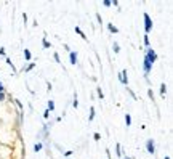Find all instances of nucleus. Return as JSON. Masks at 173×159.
<instances>
[{
    "mask_svg": "<svg viewBox=\"0 0 173 159\" xmlns=\"http://www.w3.org/2000/svg\"><path fill=\"white\" fill-rule=\"evenodd\" d=\"M144 58L154 66V63L157 61V53H155V50H152V47H148L146 50H144Z\"/></svg>",
    "mask_w": 173,
    "mask_h": 159,
    "instance_id": "f257e3e1",
    "label": "nucleus"
},
{
    "mask_svg": "<svg viewBox=\"0 0 173 159\" xmlns=\"http://www.w3.org/2000/svg\"><path fill=\"white\" fill-rule=\"evenodd\" d=\"M143 19H144V34L149 36V32L152 31V19H151L149 13H143Z\"/></svg>",
    "mask_w": 173,
    "mask_h": 159,
    "instance_id": "f03ea898",
    "label": "nucleus"
},
{
    "mask_svg": "<svg viewBox=\"0 0 173 159\" xmlns=\"http://www.w3.org/2000/svg\"><path fill=\"white\" fill-rule=\"evenodd\" d=\"M146 151L149 153L151 156H154V154H155V143H154V140H152V138L146 140Z\"/></svg>",
    "mask_w": 173,
    "mask_h": 159,
    "instance_id": "7ed1b4c3",
    "label": "nucleus"
},
{
    "mask_svg": "<svg viewBox=\"0 0 173 159\" xmlns=\"http://www.w3.org/2000/svg\"><path fill=\"white\" fill-rule=\"evenodd\" d=\"M119 82L122 85H125V87H128V74H127V69L120 71L119 72Z\"/></svg>",
    "mask_w": 173,
    "mask_h": 159,
    "instance_id": "20e7f679",
    "label": "nucleus"
},
{
    "mask_svg": "<svg viewBox=\"0 0 173 159\" xmlns=\"http://www.w3.org/2000/svg\"><path fill=\"white\" fill-rule=\"evenodd\" d=\"M69 61H71V64H77L79 63V60H77V53L75 52H69Z\"/></svg>",
    "mask_w": 173,
    "mask_h": 159,
    "instance_id": "39448f33",
    "label": "nucleus"
},
{
    "mask_svg": "<svg viewBox=\"0 0 173 159\" xmlns=\"http://www.w3.org/2000/svg\"><path fill=\"white\" fill-rule=\"evenodd\" d=\"M34 67H35V63H29L27 66H23V71H24V72H29V71L34 69Z\"/></svg>",
    "mask_w": 173,
    "mask_h": 159,
    "instance_id": "423d86ee",
    "label": "nucleus"
},
{
    "mask_svg": "<svg viewBox=\"0 0 173 159\" xmlns=\"http://www.w3.org/2000/svg\"><path fill=\"white\" fill-rule=\"evenodd\" d=\"M108 31H109L111 34H117V32H119V29H117V27H115L114 24H111V22L108 24Z\"/></svg>",
    "mask_w": 173,
    "mask_h": 159,
    "instance_id": "0eeeda50",
    "label": "nucleus"
},
{
    "mask_svg": "<svg viewBox=\"0 0 173 159\" xmlns=\"http://www.w3.org/2000/svg\"><path fill=\"white\" fill-rule=\"evenodd\" d=\"M75 32H77V34H79V36H80V37L83 39V40H87V36H85V32H83V31L80 29V27H79V26H75Z\"/></svg>",
    "mask_w": 173,
    "mask_h": 159,
    "instance_id": "6e6552de",
    "label": "nucleus"
},
{
    "mask_svg": "<svg viewBox=\"0 0 173 159\" xmlns=\"http://www.w3.org/2000/svg\"><path fill=\"white\" fill-rule=\"evenodd\" d=\"M23 122H24V114L23 111H18V126H23Z\"/></svg>",
    "mask_w": 173,
    "mask_h": 159,
    "instance_id": "1a4fd4ad",
    "label": "nucleus"
},
{
    "mask_svg": "<svg viewBox=\"0 0 173 159\" xmlns=\"http://www.w3.org/2000/svg\"><path fill=\"white\" fill-rule=\"evenodd\" d=\"M24 58H26V61H31V60H32V53H31V50L24 48Z\"/></svg>",
    "mask_w": 173,
    "mask_h": 159,
    "instance_id": "9d476101",
    "label": "nucleus"
},
{
    "mask_svg": "<svg viewBox=\"0 0 173 159\" xmlns=\"http://www.w3.org/2000/svg\"><path fill=\"white\" fill-rule=\"evenodd\" d=\"M42 148H43V143H42V141H37V143L34 145V151H35V153L42 151Z\"/></svg>",
    "mask_w": 173,
    "mask_h": 159,
    "instance_id": "9b49d317",
    "label": "nucleus"
},
{
    "mask_svg": "<svg viewBox=\"0 0 173 159\" xmlns=\"http://www.w3.org/2000/svg\"><path fill=\"white\" fill-rule=\"evenodd\" d=\"M5 61H7V64H8V66L12 67V69H13V72H15V74H18V69H16V67H15V64L12 63V60H10V58H7Z\"/></svg>",
    "mask_w": 173,
    "mask_h": 159,
    "instance_id": "f8f14e48",
    "label": "nucleus"
},
{
    "mask_svg": "<svg viewBox=\"0 0 173 159\" xmlns=\"http://www.w3.org/2000/svg\"><path fill=\"white\" fill-rule=\"evenodd\" d=\"M165 93H167V85L165 84H160V96H162V98L165 96Z\"/></svg>",
    "mask_w": 173,
    "mask_h": 159,
    "instance_id": "ddd939ff",
    "label": "nucleus"
},
{
    "mask_svg": "<svg viewBox=\"0 0 173 159\" xmlns=\"http://www.w3.org/2000/svg\"><path fill=\"white\" fill-rule=\"evenodd\" d=\"M47 109H48L50 112H52V111H55V101H52V100L48 101V103H47Z\"/></svg>",
    "mask_w": 173,
    "mask_h": 159,
    "instance_id": "4468645a",
    "label": "nucleus"
},
{
    "mask_svg": "<svg viewBox=\"0 0 173 159\" xmlns=\"http://www.w3.org/2000/svg\"><path fill=\"white\" fill-rule=\"evenodd\" d=\"M72 106H74L75 109L79 108V98H77V93H74V100H72Z\"/></svg>",
    "mask_w": 173,
    "mask_h": 159,
    "instance_id": "2eb2a0df",
    "label": "nucleus"
},
{
    "mask_svg": "<svg viewBox=\"0 0 173 159\" xmlns=\"http://www.w3.org/2000/svg\"><path fill=\"white\" fill-rule=\"evenodd\" d=\"M125 126H127V127L131 126V116H130V114H125Z\"/></svg>",
    "mask_w": 173,
    "mask_h": 159,
    "instance_id": "dca6fc26",
    "label": "nucleus"
},
{
    "mask_svg": "<svg viewBox=\"0 0 173 159\" xmlns=\"http://www.w3.org/2000/svg\"><path fill=\"white\" fill-rule=\"evenodd\" d=\"M42 47H43V48H50V47H52V43H50L47 39L43 37V40H42Z\"/></svg>",
    "mask_w": 173,
    "mask_h": 159,
    "instance_id": "f3484780",
    "label": "nucleus"
},
{
    "mask_svg": "<svg viewBox=\"0 0 173 159\" xmlns=\"http://www.w3.org/2000/svg\"><path fill=\"white\" fill-rule=\"evenodd\" d=\"M143 42H144V45H146V48H148L149 45H151V42H149V36H146V34H144V36H143Z\"/></svg>",
    "mask_w": 173,
    "mask_h": 159,
    "instance_id": "a211bd4d",
    "label": "nucleus"
},
{
    "mask_svg": "<svg viewBox=\"0 0 173 159\" xmlns=\"http://www.w3.org/2000/svg\"><path fill=\"white\" fill-rule=\"evenodd\" d=\"M13 101H15V103H16V106H18V109H19V111H23V109H24V105L21 103L19 100H13Z\"/></svg>",
    "mask_w": 173,
    "mask_h": 159,
    "instance_id": "6ab92c4d",
    "label": "nucleus"
},
{
    "mask_svg": "<svg viewBox=\"0 0 173 159\" xmlns=\"http://www.w3.org/2000/svg\"><path fill=\"white\" fill-rule=\"evenodd\" d=\"M93 119H95V108L91 106V108H90V116H88V121H90V122H91V121H93Z\"/></svg>",
    "mask_w": 173,
    "mask_h": 159,
    "instance_id": "aec40b11",
    "label": "nucleus"
},
{
    "mask_svg": "<svg viewBox=\"0 0 173 159\" xmlns=\"http://www.w3.org/2000/svg\"><path fill=\"white\" fill-rule=\"evenodd\" d=\"M112 50H114V53H119L120 52V47H119V43H117V42L112 43Z\"/></svg>",
    "mask_w": 173,
    "mask_h": 159,
    "instance_id": "412c9836",
    "label": "nucleus"
},
{
    "mask_svg": "<svg viewBox=\"0 0 173 159\" xmlns=\"http://www.w3.org/2000/svg\"><path fill=\"white\" fill-rule=\"evenodd\" d=\"M115 154H117V156H122V148H120L119 143L115 145Z\"/></svg>",
    "mask_w": 173,
    "mask_h": 159,
    "instance_id": "4be33fe9",
    "label": "nucleus"
},
{
    "mask_svg": "<svg viewBox=\"0 0 173 159\" xmlns=\"http://www.w3.org/2000/svg\"><path fill=\"white\" fill-rule=\"evenodd\" d=\"M96 93H98V96H99V98H101V100L104 98V93H103V90H101V87H98V88H96Z\"/></svg>",
    "mask_w": 173,
    "mask_h": 159,
    "instance_id": "5701e85b",
    "label": "nucleus"
},
{
    "mask_svg": "<svg viewBox=\"0 0 173 159\" xmlns=\"http://www.w3.org/2000/svg\"><path fill=\"white\" fill-rule=\"evenodd\" d=\"M53 58H55V61H56L58 64H61V58H59V55H58V53H53Z\"/></svg>",
    "mask_w": 173,
    "mask_h": 159,
    "instance_id": "b1692460",
    "label": "nucleus"
},
{
    "mask_svg": "<svg viewBox=\"0 0 173 159\" xmlns=\"http://www.w3.org/2000/svg\"><path fill=\"white\" fill-rule=\"evenodd\" d=\"M127 92H128V93L131 95V98H133V100H136V95H135V92H133L131 88H128V87H127Z\"/></svg>",
    "mask_w": 173,
    "mask_h": 159,
    "instance_id": "393cba45",
    "label": "nucleus"
},
{
    "mask_svg": "<svg viewBox=\"0 0 173 159\" xmlns=\"http://www.w3.org/2000/svg\"><path fill=\"white\" fill-rule=\"evenodd\" d=\"M5 100H7V93L0 92V103H2V101H5Z\"/></svg>",
    "mask_w": 173,
    "mask_h": 159,
    "instance_id": "a878e982",
    "label": "nucleus"
},
{
    "mask_svg": "<svg viewBox=\"0 0 173 159\" xmlns=\"http://www.w3.org/2000/svg\"><path fill=\"white\" fill-rule=\"evenodd\" d=\"M48 117H50V111L45 109V111H43V119H45V121H48Z\"/></svg>",
    "mask_w": 173,
    "mask_h": 159,
    "instance_id": "bb28decb",
    "label": "nucleus"
},
{
    "mask_svg": "<svg viewBox=\"0 0 173 159\" xmlns=\"http://www.w3.org/2000/svg\"><path fill=\"white\" fill-rule=\"evenodd\" d=\"M148 95H149V98H151V100H154V92H152V88H149V90H148Z\"/></svg>",
    "mask_w": 173,
    "mask_h": 159,
    "instance_id": "cd10ccee",
    "label": "nucleus"
},
{
    "mask_svg": "<svg viewBox=\"0 0 173 159\" xmlns=\"http://www.w3.org/2000/svg\"><path fill=\"white\" fill-rule=\"evenodd\" d=\"M96 19H98V22H99V26L103 24V18H101V15L99 13H96Z\"/></svg>",
    "mask_w": 173,
    "mask_h": 159,
    "instance_id": "c85d7f7f",
    "label": "nucleus"
},
{
    "mask_svg": "<svg viewBox=\"0 0 173 159\" xmlns=\"http://www.w3.org/2000/svg\"><path fill=\"white\" fill-rule=\"evenodd\" d=\"M72 153H74V151H71V150H69V151H66V153H64V157H71V156H72Z\"/></svg>",
    "mask_w": 173,
    "mask_h": 159,
    "instance_id": "c756f323",
    "label": "nucleus"
},
{
    "mask_svg": "<svg viewBox=\"0 0 173 159\" xmlns=\"http://www.w3.org/2000/svg\"><path fill=\"white\" fill-rule=\"evenodd\" d=\"M93 138H95V140H99V138H101V135H99L98 132H95V133H93Z\"/></svg>",
    "mask_w": 173,
    "mask_h": 159,
    "instance_id": "7c9ffc66",
    "label": "nucleus"
},
{
    "mask_svg": "<svg viewBox=\"0 0 173 159\" xmlns=\"http://www.w3.org/2000/svg\"><path fill=\"white\" fill-rule=\"evenodd\" d=\"M103 5H104V7H111V2H109V0H104Z\"/></svg>",
    "mask_w": 173,
    "mask_h": 159,
    "instance_id": "2f4dec72",
    "label": "nucleus"
},
{
    "mask_svg": "<svg viewBox=\"0 0 173 159\" xmlns=\"http://www.w3.org/2000/svg\"><path fill=\"white\" fill-rule=\"evenodd\" d=\"M5 55V47H0V56Z\"/></svg>",
    "mask_w": 173,
    "mask_h": 159,
    "instance_id": "473e14b6",
    "label": "nucleus"
},
{
    "mask_svg": "<svg viewBox=\"0 0 173 159\" xmlns=\"http://www.w3.org/2000/svg\"><path fill=\"white\" fill-rule=\"evenodd\" d=\"M64 50H66V52H72V50L69 48V45H68V43H64Z\"/></svg>",
    "mask_w": 173,
    "mask_h": 159,
    "instance_id": "72a5a7b5",
    "label": "nucleus"
},
{
    "mask_svg": "<svg viewBox=\"0 0 173 159\" xmlns=\"http://www.w3.org/2000/svg\"><path fill=\"white\" fill-rule=\"evenodd\" d=\"M47 87H48V88H47V90H48V92H52V88H53V85H52V84H50V82H48V84H47Z\"/></svg>",
    "mask_w": 173,
    "mask_h": 159,
    "instance_id": "f704fd0d",
    "label": "nucleus"
},
{
    "mask_svg": "<svg viewBox=\"0 0 173 159\" xmlns=\"http://www.w3.org/2000/svg\"><path fill=\"white\" fill-rule=\"evenodd\" d=\"M0 92H3V93H5V87H3V84H2V82H0Z\"/></svg>",
    "mask_w": 173,
    "mask_h": 159,
    "instance_id": "c9c22d12",
    "label": "nucleus"
},
{
    "mask_svg": "<svg viewBox=\"0 0 173 159\" xmlns=\"http://www.w3.org/2000/svg\"><path fill=\"white\" fill-rule=\"evenodd\" d=\"M23 19H24V24H26V22H27V15L26 13H23Z\"/></svg>",
    "mask_w": 173,
    "mask_h": 159,
    "instance_id": "e433bc0d",
    "label": "nucleus"
},
{
    "mask_svg": "<svg viewBox=\"0 0 173 159\" xmlns=\"http://www.w3.org/2000/svg\"><path fill=\"white\" fill-rule=\"evenodd\" d=\"M0 159H3V153H2V146H0Z\"/></svg>",
    "mask_w": 173,
    "mask_h": 159,
    "instance_id": "4c0bfd02",
    "label": "nucleus"
},
{
    "mask_svg": "<svg viewBox=\"0 0 173 159\" xmlns=\"http://www.w3.org/2000/svg\"><path fill=\"white\" fill-rule=\"evenodd\" d=\"M164 159H171L170 156H164Z\"/></svg>",
    "mask_w": 173,
    "mask_h": 159,
    "instance_id": "58836bf2",
    "label": "nucleus"
},
{
    "mask_svg": "<svg viewBox=\"0 0 173 159\" xmlns=\"http://www.w3.org/2000/svg\"><path fill=\"white\" fill-rule=\"evenodd\" d=\"M125 159H130V157H128V156H127V157H125Z\"/></svg>",
    "mask_w": 173,
    "mask_h": 159,
    "instance_id": "ea45409f",
    "label": "nucleus"
},
{
    "mask_svg": "<svg viewBox=\"0 0 173 159\" xmlns=\"http://www.w3.org/2000/svg\"><path fill=\"white\" fill-rule=\"evenodd\" d=\"M0 124H2V121H0Z\"/></svg>",
    "mask_w": 173,
    "mask_h": 159,
    "instance_id": "a19ab883",
    "label": "nucleus"
}]
</instances>
